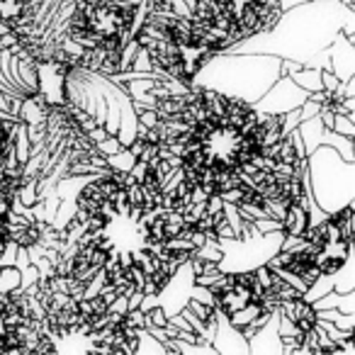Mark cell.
Listing matches in <instances>:
<instances>
[{
  "label": "cell",
  "mask_w": 355,
  "mask_h": 355,
  "mask_svg": "<svg viewBox=\"0 0 355 355\" xmlns=\"http://www.w3.org/2000/svg\"><path fill=\"white\" fill-rule=\"evenodd\" d=\"M355 20V8L340 0H309L285 10L270 30L253 32L224 51L234 54H272L306 64L311 56L329 49L345 22Z\"/></svg>",
  "instance_id": "obj_1"
},
{
  "label": "cell",
  "mask_w": 355,
  "mask_h": 355,
  "mask_svg": "<svg viewBox=\"0 0 355 355\" xmlns=\"http://www.w3.org/2000/svg\"><path fill=\"white\" fill-rule=\"evenodd\" d=\"M282 76V59L272 54L214 51L190 78V88H209L227 98L256 103Z\"/></svg>",
  "instance_id": "obj_2"
},
{
  "label": "cell",
  "mask_w": 355,
  "mask_h": 355,
  "mask_svg": "<svg viewBox=\"0 0 355 355\" xmlns=\"http://www.w3.org/2000/svg\"><path fill=\"white\" fill-rule=\"evenodd\" d=\"M306 175L316 205L326 214H336L355 202V161H345L331 146H319L306 153Z\"/></svg>",
  "instance_id": "obj_3"
},
{
  "label": "cell",
  "mask_w": 355,
  "mask_h": 355,
  "mask_svg": "<svg viewBox=\"0 0 355 355\" xmlns=\"http://www.w3.org/2000/svg\"><path fill=\"white\" fill-rule=\"evenodd\" d=\"M285 239V232L277 229L270 234H248V236L217 239V246L222 251L219 270L222 272H248L266 266L277 251Z\"/></svg>",
  "instance_id": "obj_4"
},
{
  "label": "cell",
  "mask_w": 355,
  "mask_h": 355,
  "mask_svg": "<svg viewBox=\"0 0 355 355\" xmlns=\"http://www.w3.org/2000/svg\"><path fill=\"white\" fill-rule=\"evenodd\" d=\"M306 98H309V93L300 88L290 76H280L251 107L258 114H285L295 107H302Z\"/></svg>",
  "instance_id": "obj_5"
},
{
  "label": "cell",
  "mask_w": 355,
  "mask_h": 355,
  "mask_svg": "<svg viewBox=\"0 0 355 355\" xmlns=\"http://www.w3.org/2000/svg\"><path fill=\"white\" fill-rule=\"evenodd\" d=\"M297 129H300V134H302V141H304L306 153H311L319 146H331L340 153V158H345V161H355V139L340 137V134L326 129L319 114L302 119V122L297 124Z\"/></svg>",
  "instance_id": "obj_6"
},
{
  "label": "cell",
  "mask_w": 355,
  "mask_h": 355,
  "mask_svg": "<svg viewBox=\"0 0 355 355\" xmlns=\"http://www.w3.org/2000/svg\"><path fill=\"white\" fill-rule=\"evenodd\" d=\"M193 285H195V275H193V270H190L188 261L180 263V266L175 268V272L168 277L166 285H163L161 290L156 292V295H158V304L163 306V311H166L168 316L178 314V311L188 304L190 287H193Z\"/></svg>",
  "instance_id": "obj_7"
},
{
  "label": "cell",
  "mask_w": 355,
  "mask_h": 355,
  "mask_svg": "<svg viewBox=\"0 0 355 355\" xmlns=\"http://www.w3.org/2000/svg\"><path fill=\"white\" fill-rule=\"evenodd\" d=\"M37 66V93L44 98L46 105H64V80L71 66L61 64L54 59H40Z\"/></svg>",
  "instance_id": "obj_8"
},
{
  "label": "cell",
  "mask_w": 355,
  "mask_h": 355,
  "mask_svg": "<svg viewBox=\"0 0 355 355\" xmlns=\"http://www.w3.org/2000/svg\"><path fill=\"white\" fill-rule=\"evenodd\" d=\"M214 321V336H212V348L224 355H251L248 353V340L236 326L229 324V316L224 314L219 306L212 309Z\"/></svg>",
  "instance_id": "obj_9"
},
{
  "label": "cell",
  "mask_w": 355,
  "mask_h": 355,
  "mask_svg": "<svg viewBox=\"0 0 355 355\" xmlns=\"http://www.w3.org/2000/svg\"><path fill=\"white\" fill-rule=\"evenodd\" d=\"M329 71L338 80L355 78V42H350L343 32H338L329 44Z\"/></svg>",
  "instance_id": "obj_10"
},
{
  "label": "cell",
  "mask_w": 355,
  "mask_h": 355,
  "mask_svg": "<svg viewBox=\"0 0 355 355\" xmlns=\"http://www.w3.org/2000/svg\"><path fill=\"white\" fill-rule=\"evenodd\" d=\"M277 311H280V306H277L270 314V319L248 338V353L251 355L282 353V340H280V334H277Z\"/></svg>",
  "instance_id": "obj_11"
},
{
  "label": "cell",
  "mask_w": 355,
  "mask_h": 355,
  "mask_svg": "<svg viewBox=\"0 0 355 355\" xmlns=\"http://www.w3.org/2000/svg\"><path fill=\"white\" fill-rule=\"evenodd\" d=\"M306 227H309V217H306L304 205H302V202H290V205H287V214H285V219H282V232L295 234V236H302Z\"/></svg>",
  "instance_id": "obj_12"
},
{
  "label": "cell",
  "mask_w": 355,
  "mask_h": 355,
  "mask_svg": "<svg viewBox=\"0 0 355 355\" xmlns=\"http://www.w3.org/2000/svg\"><path fill=\"white\" fill-rule=\"evenodd\" d=\"M334 290L336 292H353L355 290V270H353V251L345 256L340 268L334 272Z\"/></svg>",
  "instance_id": "obj_13"
},
{
  "label": "cell",
  "mask_w": 355,
  "mask_h": 355,
  "mask_svg": "<svg viewBox=\"0 0 355 355\" xmlns=\"http://www.w3.org/2000/svg\"><path fill=\"white\" fill-rule=\"evenodd\" d=\"M292 80H295L300 88H304L306 93H316V90H324V85H321V71L319 69H311V66H302V69L292 71V73H287Z\"/></svg>",
  "instance_id": "obj_14"
},
{
  "label": "cell",
  "mask_w": 355,
  "mask_h": 355,
  "mask_svg": "<svg viewBox=\"0 0 355 355\" xmlns=\"http://www.w3.org/2000/svg\"><path fill=\"white\" fill-rule=\"evenodd\" d=\"M166 353V345L148 334V329H137V355H161Z\"/></svg>",
  "instance_id": "obj_15"
},
{
  "label": "cell",
  "mask_w": 355,
  "mask_h": 355,
  "mask_svg": "<svg viewBox=\"0 0 355 355\" xmlns=\"http://www.w3.org/2000/svg\"><path fill=\"white\" fill-rule=\"evenodd\" d=\"M331 290H334V277L324 275V272H321V275L316 277V280H311L309 285H306V290L302 292V300L314 302V300H319V297L329 295Z\"/></svg>",
  "instance_id": "obj_16"
},
{
  "label": "cell",
  "mask_w": 355,
  "mask_h": 355,
  "mask_svg": "<svg viewBox=\"0 0 355 355\" xmlns=\"http://www.w3.org/2000/svg\"><path fill=\"white\" fill-rule=\"evenodd\" d=\"M134 161H137V156H134L127 146H122L117 153H112V156H105L107 168H110V171H117V173H129V171H132V166H134Z\"/></svg>",
  "instance_id": "obj_17"
},
{
  "label": "cell",
  "mask_w": 355,
  "mask_h": 355,
  "mask_svg": "<svg viewBox=\"0 0 355 355\" xmlns=\"http://www.w3.org/2000/svg\"><path fill=\"white\" fill-rule=\"evenodd\" d=\"M20 287V270L15 266L0 268V292H12Z\"/></svg>",
  "instance_id": "obj_18"
},
{
  "label": "cell",
  "mask_w": 355,
  "mask_h": 355,
  "mask_svg": "<svg viewBox=\"0 0 355 355\" xmlns=\"http://www.w3.org/2000/svg\"><path fill=\"white\" fill-rule=\"evenodd\" d=\"M331 132L340 134V137L355 139V119L345 117V114H334V124H331Z\"/></svg>",
  "instance_id": "obj_19"
},
{
  "label": "cell",
  "mask_w": 355,
  "mask_h": 355,
  "mask_svg": "<svg viewBox=\"0 0 355 355\" xmlns=\"http://www.w3.org/2000/svg\"><path fill=\"white\" fill-rule=\"evenodd\" d=\"M190 300H198V302L209 304V306L217 304V297L212 295V290H209L207 285H193V287H190Z\"/></svg>",
  "instance_id": "obj_20"
},
{
  "label": "cell",
  "mask_w": 355,
  "mask_h": 355,
  "mask_svg": "<svg viewBox=\"0 0 355 355\" xmlns=\"http://www.w3.org/2000/svg\"><path fill=\"white\" fill-rule=\"evenodd\" d=\"M119 148H122V144H119V139L114 137V134H107L103 141L95 144V151L103 153V156H112V153H117Z\"/></svg>",
  "instance_id": "obj_21"
},
{
  "label": "cell",
  "mask_w": 355,
  "mask_h": 355,
  "mask_svg": "<svg viewBox=\"0 0 355 355\" xmlns=\"http://www.w3.org/2000/svg\"><path fill=\"white\" fill-rule=\"evenodd\" d=\"M280 119H282V137H287V134H290L292 129H297V124L302 122L300 107H295V110H290V112L280 114Z\"/></svg>",
  "instance_id": "obj_22"
},
{
  "label": "cell",
  "mask_w": 355,
  "mask_h": 355,
  "mask_svg": "<svg viewBox=\"0 0 355 355\" xmlns=\"http://www.w3.org/2000/svg\"><path fill=\"white\" fill-rule=\"evenodd\" d=\"M148 173H151V168H148V161H141V158H137L132 166V171H129V175H132L134 183H144L148 178Z\"/></svg>",
  "instance_id": "obj_23"
},
{
  "label": "cell",
  "mask_w": 355,
  "mask_h": 355,
  "mask_svg": "<svg viewBox=\"0 0 355 355\" xmlns=\"http://www.w3.org/2000/svg\"><path fill=\"white\" fill-rule=\"evenodd\" d=\"M185 306H190V309H193L195 314H198L202 321H209V319H212V309H214V306L202 304V302H198V300H188V304H185Z\"/></svg>",
  "instance_id": "obj_24"
},
{
  "label": "cell",
  "mask_w": 355,
  "mask_h": 355,
  "mask_svg": "<svg viewBox=\"0 0 355 355\" xmlns=\"http://www.w3.org/2000/svg\"><path fill=\"white\" fill-rule=\"evenodd\" d=\"M146 316H148V326H166L168 324V314L163 311L161 304L153 306L151 311H146Z\"/></svg>",
  "instance_id": "obj_25"
},
{
  "label": "cell",
  "mask_w": 355,
  "mask_h": 355,
  "mask_svg": "<svg viewBox=\"0 0 355 355\" xmlns=\"http://www.w3.org/2000/svg\"><path fill=\"white\" fill-rule=\"evenodd\" d=\"M331 324L338 326V329H345V331H355V314H343V311H338Z\"/></svg>",
  "instance_id": "obj_26"
},
{
  "label": "cell",
  "mask_w": 355,
  "mask_h": 355,
  "mask_svg": "<svg viewBox=\"0 0 355 355\" xmlns=\"http://www.w3.org/2000/svg\"><path fill=\"white\" fill-rule=\"evenodd\" d=\"M321 85H324V90H326V93H334V90H338L340 80L336 78V76L331 73L329 69H324V71H321Z\"/></svg>",
  "instance_id": "obj_27"
},
{
  "label": "cell",
  "mask_w": 355,
  "mask_h": 355,
  "mask_svg": "<svg viewBox=\"0 0 355 355\" xmlns=\"http://www.w3.org/2000/svg\"><path fill=\"white\" fill-rule=\"evenodd\" d=\"M146 329H148V334H151V336H156V338L161 340L163 345H166L168 334H166V329H163V326H146Z\"/></svg>",
  "instance_id": "obj_28"
},
{
  "label": "cell",
  "mask_w": 355,
  "mask_h": 355,
  "mask_svg": "<svg viewBox=\"0 0 355 355\" xmlns=\"http://www.w3.org/2000/svg\"><path fill=\"white\" fill-rule=\"evenodd\" d=\"M302 3H309V0H277V6H280V10H290V8H297L302 6Z\"/></svg>",
  "instance_id": "obj_29"
}]
</instances>
